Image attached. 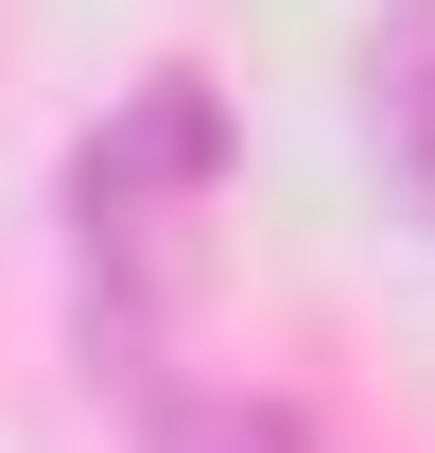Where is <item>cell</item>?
Returning a JSON list of instances; mask_svg holds the SVG:
<instances>
[{
	"instance_id": "1",
	"label": "cell",
	"mask_w": 435,
	"mask_h": 453,
	"mask_svg": "<svg viewBox=\"0 0 435 453\" xmlns=\"http://www.w3.org/2000/svg\"><path fill=\"white\" fill-rule=\"evenodd\" d=\"M226 192V88L210 70H157L140 105L70 157V244H88V349H105L122 384L157 401L174 366H157V314H174V280H192V210Z\"/></svg>"
},
{
	"instance_id": "2",
	"label": "cell",
	"mask_w": 435,
	"mask_h": 453,
	"mask_svg": "<svg viewBox=\"0 0 435 453\" xmlns=\"http://www.w3.org/2000/svg\"><path fill=\"white\" fill-rule=\"evenodd\" d=\"M366 122H383L401 210L435 226V0H383V35H366Z\"/></svg>"
},
{
	"instance_id": "3",
	"label": "cell",
	"mask_w": 435,
	"mask_h": 453,
	"mask_svg": "<svg viewBox=\"0 0 435 453\" xmlns=\"http://www.w3.org/2000/svg\"><path fill=\"white\" fill-rule=\"evenodd\" d=\"M140 436H157V453H314L279 401H192V384H157V401H140Z\"/></svg>"
}]
</instances>
